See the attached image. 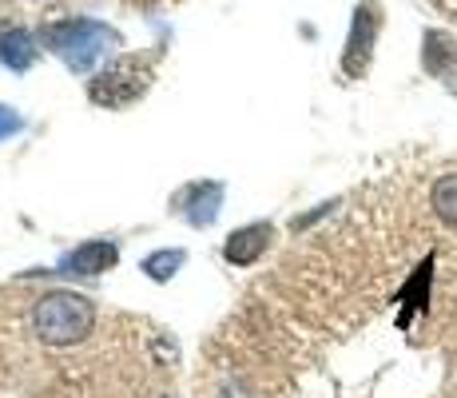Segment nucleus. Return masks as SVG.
<instances>
[{"label":"nucleus","instance_id":"nucleus-1","mask_svg":"<svg viewBox=\"0 0 457 398\" xmlns=\"http://www.w3.org/2000/svg\"><path fill=\"white\" fill-rule=\"evenodd\" d=\"M96 303L80 291H48L32 307V331L48 347H76L92 334Z\"/></svg>","mask_w":457,"mask_h":398},{"label":"nucleus","instance_id":"nucleus-2","mask_svg":"<svg viewBox=\"0 0 457 398\" xmlns=\"http://www.w3.org/2000/svg\"><path fill=\"white\" fill-rule=\"evenodd\" d=\"M116 40L120 37L108 29V24L84 21V16L80 21H64V24H48V29H44V44H48V48L56 52L72 72H87V68H96L112 52V44Z\"/></svg>","mask_w":457,"mask_h":398},{"label":"nucleus","instance_id":"nucleus-3","mask_svg":"<svg viewBox=\"0 0 457 398\" xmlns=\"http://www.w3.org/2000/svg\"><path fill=\"white\" fill-rule=\"evenodd\" d=\"M147 88H152V72H147L139 60H124V64L104 68V72L87 84V96H92L100 108H128Z\"/></svg>","mask_w":457,"mask_h":398},{"label":"nucleus","instance_id":"nucleus-4","mask_svg":"<svg viewBox=\"0 0 457 398\" xmlns=\"http://www.w3.org/2000/svg\"><path fill=\"white\" fill-rule=\"evenodd\" d=\"M378 32H382V4L362 0V4L354 8V21H350V32H346V48H342V72L350 80L366 76V68H370V60H374Z\"/></svg>","mask_w":457,"mask_h":398},{"label":"nucleus","instance_id":"nucleus-5","mask_svg":"<svg viewBox=\"0 0 457 398\" xmlns=\"http://www.w3.org/2000/svg\"><path fill=\"white\" fill-rule=\"evenodd\" d=\"M120 263V243L116 239H87V243L72 247L64 259L56 263V275H104Z\"/></svg>","mask_w":457,"mask_h":398},{"label":"nucleus","instance_id":"nucleus-6","mask_svg":"<svg viewBox=\"0 0 457 398\" xmlns=\"http://www.w3.org/2000/svg\"><path fill=\"white\" fill-rule=\"evenodd\" d=\"M223 196H227V188L223 183H215V180H195V183H187L183 188V196H179V216L187 219L191 227H211L219 219V211H223Z\"/></svg>","mask_w":457,"mask_h":398},{"label":"nucleus","instance_id":"nucleus-7","mask_svg":"<svg viewBox=\"0 0 457 398\" xmlns=\"http://www.w3.org/2000/svg\"><path fill=\"white\" fill-rule=\"evenodd\" d=\"M270 239H275V227H270L267 219L247 224V227H235V232L223 239V259L231 263V267H251V263H259V255L270 247Z\"/></svg>","mask_w":457,"mask_h":398},{"label":"nucleus","instance_id":"nucleus-8","mask_svg":"<svg viewBox=\"0 0 457 398\" xmlns=\"http://www.w3.org/2000/svg\"><path fill=\"white\" fill-rule=\"evenodd\" d=\"M40 48L37 37L29 29H0V64L12 68V72H29L37 64Z\"/></svg>","mask_w":457,"mask_h":398},{"label":"nucleus","instance_id":"nucleus-9","mask_svg":"<svg viewBox=\"0 0 457 398\" xmlns=\"http://www.w3.org/2000/svg\"><path fill=\"white\" fill-rule=\"evenodd\" d=\"M426 72L437 80L457 72V44L445 32H426Z\"/></svg>","mask_w":457,"mask_h":398},{"label":"nucleus","instance_id":"nucleus-10","mask_svg":"<svg viewBox=\"0 0 457 398\" xmlns=\"http://www.w3.org/2000/svg\"><path fill=\"white\" fill-rule=\"evenodd\" d=\"M183 263H187V251H179V247H163V251L144 255L139 271H144L147 279H155V283H171L175 271H183Z\"/></svg>","mask_w":457,"mask_h":398},{"label":"nucleus","instance_id":"nucleus-11","mask_svg":"<svg viewBox=\"0 0 457 398\" xmlns=\"http://www.w3.org/2000/svg\"><path fill=\"white\" fill-rule=\"evenodd\" d=\"M429 203H434L437 219H442L445 227H457V172L437 175V183L429 188Z\"/></svg>","mask_w":457,"mask_h":398},{"label":"nucleus","instance_id":"nucleus-12","mask_svg":"<svg viewBox=\"0 0 457 398\" xmlns=\"http://www.w3.org/2000/svg\"><path fill=\"white\" fill-rule=\"evenodd\" d=\"M16 131H24V116L16 108H8V104H0V144L8 136H16Z\"/></svg>","mask_w":457,"mask_h":398}]
</instances>
